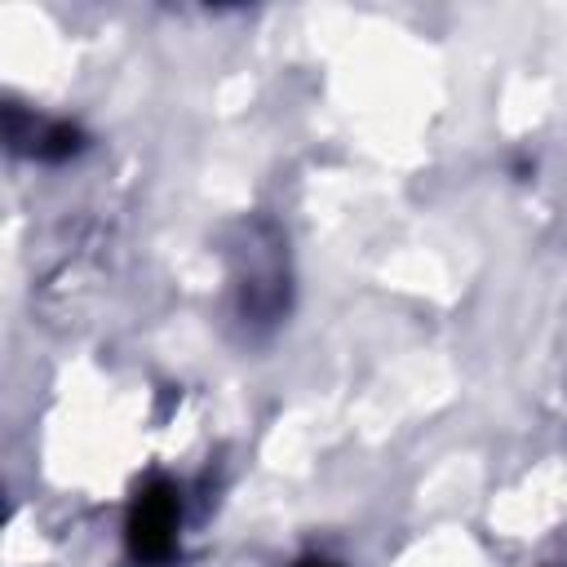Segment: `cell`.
<instances>
[{"label":"cell","mask_w":567,"mask_h":567,"mask_svg":"<svg viewBox=\"0 0 567 567\" xmlns=\"http://www.w3.org/2000/svg\"><path fill=\"white\" fill-rule=\"evenodd\" d=\"M235 310L244 328H270L288 310V275L279 257V239L261 244L257 230L239 244V270H235Z\"/></svg>","instance_id":"cell-1"},{"label":"cell","mask_w":567,"mask_h":567,"mask_svg":"<svg viewBox=\"0 0 567 567\" xmlns=\"http://www.w3.org/2000/svg\"><path fill=\"white\" fill-rule=\"evenodd\" d=\"M182 540V487L177 483H151L137 492L128 509V549L137 563H168Z\"/></svg>","instance_id":"cell-2"},{"label":"cell","mask_w":567,"mask_h":567,"mask_svg":"<svg viewBox=\"0 0 567 567\" xmlns=\"http://www.w3.org/2000/svg\"><path fill=\"white\" fill-rule=\"evenodd\" d=\"M297 567H341V563H332L328 554H306V558H297Z\"/></svg>","instance_id":"cell-3"}]
</instances>
